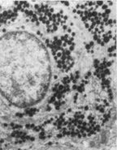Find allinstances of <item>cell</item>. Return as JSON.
Masks as SVG:
<instances>
[{
    "mask_svg": "<svg viewBox=\"0 0 117 150\" xmlns=\"http://www.w3.org/2000/svg\"><path fill=\"white\" fill-rule=\"evenodd\" d=\"M46 150H61L60 148H58V147H51V148H49V149H47Z\"/></svg>",
    "mask_w": 117,
    "mask_h": 150,
    "instance_id": "cell-1",
    "label": "cell"
},
{
    "mask_svg": "<svg viewBox=\"0 0 117 150\" xmlns=\"http://www.w3.org/2000/svg\"><path fill=\"white\" fill-rule=\"evenodd\" d=\"M64 150H72V149H65Z\"/></svg>",
    "mask_w": 117,
    "mask_h": 150,
    "instance_id": "cell-2",
    "label": "cell"
},
{
    "mask_svg": "<svg viewBox=\"0 0 117 150\" xmlns=\"http://www.w3.org/2000/svg\"><path fill=\"white\" fill-rule=\"evenodd\" d=\"M112 150H116V149H112Z\"/></svg>",
    "mask_w": 117,
    "mask_h": 150,
    "instance_id": "cell-3",
    "label": "cell"
}]
</instances>
